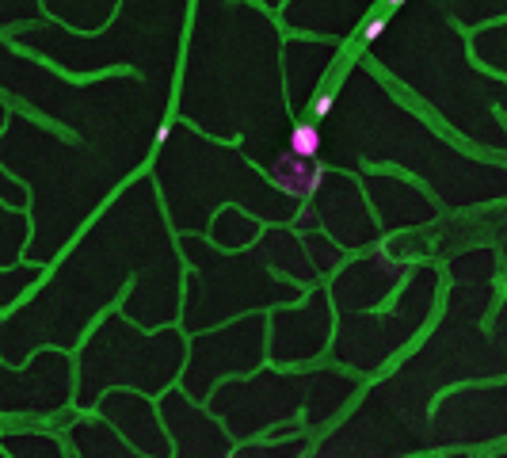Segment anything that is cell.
<instances>
[{
	"label": "cell",
	"mask_w": 507,
	"mask_h": 458,
	"mask_svg": "<svg viewBox=\"0 0 507 458\" xmlns=\"http://www.w3.org/2000/svg\"><path fill=\"white\" fill-rule=\"evenodd\" d=\"M386 23H389V15H378V20H370V23H366V31H363V38H366V43H374V38L386 31Z\"/></svg>",
	"instance_id": "cell-3"
},
{
	"label": "cell",
	"mask_w": 507,
	"mask_h": 458,
	"mask_svg": "<svg viewBox=\"0 0 507 458\" xmlns=\"http://www.w3.org/2000/svg\"><path fill=\"white\" fill-rule=\"evenodd\" d=\"M332 103H336V96H332V92L317 96V100H313V114H317V119H324V114L332 111Z\"/></svg>",
	"instance_id": "cell-4"
},
{
	"label": "cell",
	"mask_w": 507,
	"mask_h": 458,
	"mask_svg": "<svg viewBox=\"0 0 507 458\" xmlns=\"http://www.w3.org/2000/svg\"><path fill=\"white\" fill-rule=\"evenodd\" d=\"M271 179L282 187L286 195H294V199H305V195H313L321 172L313 168V161L294 157V153H282V157L271 165Z\"/></svg>",
	"instance_id": "cell-1"
},
{
	"label": "cell",
	"mask_w": 507,
	"mask_h": 458,
	"mask_svg": "<svg viewBox=\"0 0 507 458\" xmlns=\"http://www.w3.org/2000/svg\"><path fill=\"white\" fill-rule=\"evenodd\" d=\"M400 4H404V0H389V8H400Z\"/></svg>",
	"instance_id": "cell-5"
},
{
	"label": "cell",
	"mask_w": 507,
	"mask_h": 458,
	"mask_svg": "<svg viewBox=\"0 0 507 458\" xmlns=\"http://www.w3.org/2000/svg\"><path fill=\"white\" fill-rule=\"evenodd\" d=\"M290 153H294V157H305V161H313L317 153H321V130H317L313 122H301V126H294V138H290Z\"/></svg>",
	"instance_id": "cell-2"
}]
</instances>
